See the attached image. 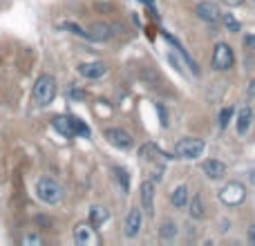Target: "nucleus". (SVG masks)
Listing matches in <instances>:
<instances>
[{
  "mask_svg": "<svg viewBox=\"0 0 255 246\" xmlns=\"http://www.w3.org/2000/svg\"><path fill=\"white\" fill-rule=\"evenodd\" d=\"M36 195H38V199L43 204L54 206V204H58L63 199V186L52 177H40L36 181Z\"/></svg>",
  "mask_w": 255,
  "mask_h": 246,
  "instance_id": "nucleus-1",
  "label": "nucleus"
},
{
  "mask_svg": "<svg viewBox=\"0 0 255 246\" xmlns=\"http://www.w3.org/2000/svg\"><path fill=\"white\" fill-rule=\"evenodd\" d=\"M31 97H34V101L38 103V106H47V103L54 101V97H56V79L49 74H43L36 79L34 83V90H31Z\"/></svg>",
  "mask_w": 255,
  "mask_h": 246,
  "instance_id": "nucleus-2",
  "label": "nucleus"
},
{
  "mask_svg": "<svg viewBox=\"0 0 255 246\" xmlns=\"http://www.w3.org/2000/svg\"><path fill=\"white\" fill-rule=\"evenodd\" d=\"M206 150V143L204 139H197V136H184L175 143V157L177 159H197L204 154Z\"/></svg>",
  "mask_w": 255,
  "mask_h": 246,
  "instance_id": "nucleus-3",
  "label": "nucleus"
},
{
  "mask_svg": "<svg viewBox=\"0 0 255 246\" xmlns=\"http://www.w3.org/2000/svg\"><path fill=\"white\" fill-rule=\"evenodd\" d=\"M220 199L226 206H240V204L247 199V188L240 181H229L224 188L220 190Z\"/></svg>",
  "mask_w": 255,
  "mask_h": 246,
  "instance_id": "nucleus-4",
  "label": "nucleus"
},
{
  "mask_svg": "<svg viewBox=\"0 0 255 246\" xmlns=\"http://www.w3.org/2000/svg\"><path fill=\"white\" fill-rule=\"evenodd\" d=\"M213 67L215 70H220V72H226V70H231L233 67V63H235V54H233V49H231V45H226V43H217L215 45V49H213Z\"/></svg>",
  "mask_w": 255,
  "mask_h": 246,
  "instance_id": "nucleus-5",
  "label": "nucleus"
},
{
  "mask_svg": "<svg viewBox=\"0 0 255 246\" xmlns=\"http://www.w3.org/2000/svg\"><path fill=\"white\" fill-rule=\"evenodd\" d=\"M195 13H197V18H202L204 22H208V25H215V22L222 20L220 7H217L215 2H211V0H202V2L195 7Z\"/></svg>",
  "mask_w": 255,
  "mask_h": 246,
  "instance_id": "nucleus-6",
  "label": "nucleus"
},
{
  "mask_svg": "<svg viewBox=\"0 0 255 246\" xmlns=\"http://www.w3.org/2000/svg\"><path fill=\"white\" fill-rule=\"evenodd\" d=\"M154 195H157V188H154L152 181H143V184L139 186L141 208H143L148 215H154Z\"/></svg>",
  "mask_w": 255,
  "mask_h": 246,
  "instance_id": "nucleus-7",
  "label": "nucleus"
},
{
  "mask_svg": "<svg viewBox=\"0 0 255 246\" xmlns=\"http://www.w3.org/2000/svg\"><path fill=\"white\" fill-rule=\"evenodd\" d=\"M79 74L83 76V79L97 81V79H103V76L108 74V67H106V63H101V61L81 63V65H79Z\"/></svg>",
  "mask_w": 255,
  "mask_h": 246,
  "instance_id": "nucleus-8",
  "label": "nucleus"
},
{
  "mask_svg": "<svg viewBox=\"0 0 255 246\" xmlns=\"http://www.w3.org/2000/svg\"><path fill=\"white\" fill-rule=\"evenodd\" d=\"M106 139L119 150H130L132 148V136L128 134L126 130H121V127H110V130H106Z\"/></svg>",
  "mask_w": 255,
  "mask_h": 246,
  "instance_id": "nucleus-9",
  "label": "nucleus"
},
{
  "mask_svg": "<svg viewBox=\"0 0 255 246\" xmlns=\"http://www.w3.org/2000/svg\"><path fill=\"white\" fill-rule=\"evenodd\" d=\"M226 170H229V168H226V163L220 161V159H206V161L202 163V172L208 177V179H213V181L224 179Z\"/></svg>",
  "mask_w": 255,
  "mask_h": 246,
  "instance_id": "nucleus-10",
  "label": "nucleus"
},
{
  "mask_svg": "<svg viewBox=\"0 0 255 246\" xmlns=\"http://www.w3.org/2000/svg\"><path fill=\"white\" fill-rule=\"evenodd\" d=\"M143 211V208H141ZM139 208H130V213H128L126 217V235L128 238H136L141 231V224H143V213H141Z\"/></svg>",
  "mask_w": 255,
  "mask_h": 246,
  "instance_id": "nucleus-11",
  "label": "nucleus"
},
{
  "mask_svg": "<svg viewBox=\"0 0 255 246\" xmlns=\"http://www.w3.org/2000/svg\"><path fill=\"white\" fill-rule=\"evenodd\" d=\"M119 27L117 25H108V22H94L90 25L88 34H90V40H108L112 34H117Z\"/></svg>",
  "mask_w": 255,
  "mask_h": 246,
  "instance_id": "nucleus-12",
  "label": "nucleus"
},
{
  "mask_svg": "<svg viewBox=\"0 0 255 246\" xmlns=\"http://www.w3.org/2000/svg\"><path fill=\"white\" fill-rule=\"evenodd\" d=\"M170 202H172V206L175 208H186L188 206V202H190V190H188V186H177L175 190L170 193Z\"/></svg>",
  "mask_w": 255,
  "mask_h": 246,
  "instance_id": "nucleus-13",
  "label": "nucleus"
},
{
  "mask_svg": "<svg viewBox=\"0 0 255 246\" xmlns=\"http://www.w3.org/2000/svg\"><path fill=\"white\" fill-rule=\"evenodd\" d=\"M253 123V110L251 108H242V110L238 112V121H235V127H238V134H247L249 127H251Z\"/></svg>",
  "mask_w": 255,
  "mask_h": 246,
  "instance_id": "nucleus-14",
  "label": "nucleus"
},
{
  "mask_svg": "<svg viewBox=\"0 0 255 246\" xmlns=\"http://www.w3.org/2000/svg\"><path fill=\"white\" fill-rule=\"evenodd\" d=\"M74 242L76 244H90L94 242V235H92V226L90 224H79L74 229Z\"/></svg>",
  "mask_w": 255,
  "mask_h": 246,
  "instance_id": "nucleus-15",
  "label": "nucleus"
},
{
  "mask_svg": "<svg viewBox=\"0 0 255 246\" xmlns=\"http://www.w3.org/2000/svg\"><path fill=\"white\" fill-rule=\"evenodd\" d=\"M188 208H190V217L193 220H204L206 217V211H204V204H202V197L199 195H193V199L188 202Z\"/></svg>",
  "mask_w": 255,
  "mask_h": 246,
  "instance_id": "nucleus-16",
  "label": "nucleus"
},
{
  "mask_svg": "<svg viewBox=\"0 0 255 246\" xmlns=\"http://www.w3.org/2000/svg\"><path fill=\"white\" fill-rule=\"evenodd\" d=\"M159 233H161V240H175L177 238V224L170 220H166L161 224V231H159Z\"/></svg>",
  "mask_w": 255,
  "mask_h": 246,
  "instance_id": "nucleus-17",
  "label": "nucleus"
},
{
  "mask_svg": "<svg viewBox=\"0 0 255 246\" xmlns=\"http://www.w3.org/2000/svg\"><path fill=\"white\" fill-rule=\"evenodd\" d=\"M108 217H110V213H108V208H101V206L92 208V224H94V226H101V224H106V222H108Z\"/></svg>",
  "mask_w": 255,
  "mask_h": 246,
  "instance_id": "nucleus-18",
  "label": "nucleus"
},
{
  "mask_svg": "<svg viewBox=\"0 0 255 246\" xmlns=\"http://www.w3.org/2000/svg\"><path fill=\"white\" fill-rule=\"evenodd\" d=\"M222 22H224V27H226L229 31H240V29H242L240 20L233 16V13H222Z\"/></svg>",
  "mask_w": 255,
  "mask_h": 246,
  "instance_id": "nucleus-19",
  "label": "nucleus"
},
{
  "mask_svg": "<svg viewBox=\"0 0 255 246\" xmlns=\"http://www.w3.org/2000/svg\"><path fill=\"white\" fill-rule=\"evenodd\" d=\"M54 127L61 130L63 134H74V123H72V117L70 119H56L54 121Z\"/></svg>",
  "mask_w": 255,
  "mask_h": 246,
  "instance_id": "nucleus-20",
  "label": "nucleus"
},
{
  "mask_svg": "<svg viewBox=\"0 0 255 246\" xmlns=\"http://www.w3.org/2000/svg\"><path fill=\"white\" fill-rule=\"evenodd\" d=\"M117 172V179H119V184L124 186V193L128 195V190H130V181H128V172L124 170V168H115Z\"/></svg>",
  "mask_w": 255,
  "mask_h": 246,
  "instance_id": "nucleus-21",
  "label": "nucleus"
},
{
  "mask_svg": "<svg viewBox=\"0 0 255 246\" xmlns=\"http://www.w3.org/2000/svg\"><path fill=\"white\" fill-rule=\"evenodd\" d=\"M72 123H74V134H81V136H90V130H88V125H83L76 117H72Z\"/></svg>",
  "mask_w": 255,
  "mask_h": 246,
  "instance_id": "nucleus-22",
  "label": "nucleus"
},
{
  "mask_svg": "<svg viewBox=\"0 0 255 246\" xmlns=\"http://www.w3.org/2000/svg\"><path fill=\"white\" fill-rule=\"evenodd\" d=\"M22 244H36V246H40L43 244V238H40L38 233H27V235H22Z\"/></svg>",
  "mask_w": 255,
  "mask_h": 246,
  "instance_id": "nucleus-23",
  "label": "nucleus"
},
{
  "mask_svg": "<svg viewBox=\"0 0 255 246\" xmlns=\"http://www.w3.org/2000/svg\"><path fill=\"white\" fill-rule=\"evenodd\" d=\"M231 117H233V108H224V110H222V115H220V127L229 125Z\"/></svg>",
  "mask_w": 255,
  "mask_h": 246,
  "instance_id": "nucleus-24",
  "label": "nucleus"
},
{
  "mask_svg": "<svg viewBox=\"0 0 255 246\" xmlns=\"http://www.w3.org/2000/svg\"><path fill=\"white\" fill-rule=\"evenodd\" d=\"M244 45H247L249 49H255V34H247V36H244Z\"/></svg>",
  "mask_w": 255,
  "mask_h": 246,
  "instance_id": "nucleus-25",
  "label": "nucleus"
},
{
  "mask_svg": "<svg viewBox=\"0 0 255 246\" xmlns=\"http://www.w3.org/2000/svg\"><path fill=\"white\" fill-rule=\"evenodd\" d=\"M224 2L229 4V7H240V4H244L247 0H224Z\"/></svg>",
  "mask_w": 255,
  "mask_h": 246,
  "instance_id": "nucleus-26",
  "label": "nucleus"
},
{
  "mask_svg": "<svg viewBox=\"0 0 255 246\" xmlns=\"http://www.w3.org/2000/svg\"><path fill=\"white\" fill-rule=\"evenodd\" d=\"M249 97H255V79L249 83Z\"/></svg>",
  "mask_w": 255,
  "mask_h": 246,
  "instance_id": "nucleus-27",
  "label": "nucleus"
},
{
  "mask_svg": "<svg viewBox=\"0 0 255 246\" xmlns=\"http://www.w3.org/2000/svg\"><path fill=\"white\" fill-rule=\"evenodd\" d=\"M249 242H251V244H255V226H253L251 231H249Z\"/></svg>",
  "mask_w": 255,
  "mask_h": 246,
  "instance_id": "nucleus-28",
  "label": "nucleus"
}]
</instances>
